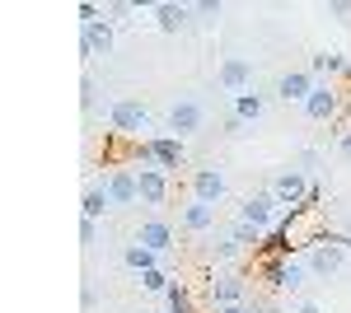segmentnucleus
Returning a JSON list of instances; mask_svg holds the SVG:
<instances>
[{
  "label": "nucleus",
  "mask_w": 351,
  "mask_h": 313,
  "mask_svg": "<svg viewBox=\"0 0 351 313\" xmlns=\"http://www.w3.org/2000/svg\"><path fill=\"white\" fill-rule=\"evenodd\" d=\"M136 164L141 168H160V173L173 178L188 164V150H183L178 136H145V140H136Z\"/></svg>",
  "instance_id": "nucleus-1"
},
{
  "label": "nucleus",
  "mask_w": 351,
  "mask_h": 313,
  "mask_svg": "<svg viewBox=\"0 0 351 313\" xmlns=\"http://www.w3.org/2000/svg\"><path fill=\"white\" fill-rule=\"evenodd\" d=\"M267 192L276 197V206L286 210V215H295V210H309V201H314V178H304L295 168H281L267 183Z\"/></svg>",
  "instance_id": "nucleus-2"
},
{
  "label": "nucleus",
  "mask_w": 351,
  "mask_h": 313,
  "mask_svg": "<svg viewBox=\"0 0 351 313\" xmlns=\"http://www.w3.org/2000/svg\"><path fill=\"white\" fill-rule=\"evenodd\" d=\"M304 117H309V122H324V127L328 122H342V117H347V94H342L332 79H319L314 94L304 99Z\"/></svg>",
  "instance_id": "nucleus-3"
},
{
  "label": "nucleus",
  "mask_w": 351,
  "mask_h": 313,
  "mask_svg": "<svg viewBox=\"0 0 351 313\" xmlns=\"http://www.w3.org/2000/svg\"><path fill=\"white\" fill-rule=\"evenodd\" d=\"M239 220H243V225H253V229H263V234H271V229L286 220V210L276 206V197L263 187V192H253V197H243V201H239Z\"/></svg>",
  "instance_id": "nucleus-4"
},
{
  "label": "nucleus",
  "mask_w": 351,
  "mask_h": 313,
  "mask_svg": "<svg viewBox=\"0 0 351 313\" xmlns=\"http://www.w3.org/2000/svg\"><path fill=\"white\" fill-rule=\"evenodd\" d=\"M304 258V266H309V276L314 281H332V276H342L347 271V248H337V243H328V238H319L309 253H300Z\"/></svg>",
  "instance_id": "nucleus-5"
},
{
  "label": "nucleus",
  "mask_w": 351,
  "mask_h": 313,
  "mask_svg": "<svg viewBox=\"0 0 351 313\" xmlns=\"http://www.w3.org/2000/svg\"><path fill=\"white\" fill-rule=\"evenodd\" d=\"M104 112H108V127L117 136H141V131L150 127V112H145V103H136V99H112Z\"/></svg>",
  "instance_id": "nucleus-6"
},
{
  "label": "nucleus",
  "mask_w": 351,
  "mask_h": 313,
  "mask_svg": "<svg viewBox=\"0 0 351 313\" xmlns=\"http://www.w3.org/2000/svg\"><path fill=\"white\" fill-rule=\"evenodd\" d=\"M243 281H248V276H239V271L211 276V286H206L211 309H234V304H248V286H243Z\"/></svg>",
  "instance_id": "nucleus-7"
},
{
  "label": "nucleus",
  "mask_w": 351,
  "mask_h": 313,
  "mask_svg": "<svg viewBox=\"0 0 351 313\" xmlns=\"http://www.w3.org/2000/svg\"><path fill=\"white\" fill-rule=\"evenodd\" d=\"M202 122H206V108L197 103V99H178V103L169 108V131H173L178 140L197 136V131H202Z\"/></svg>",
  "instance_id": "nucleus-8"
},
{
  "label": "nucleus",
  "mask_w": 351,
  "mask_h": 313,
  "mask_svg": "<svg viewBox=\"0 0 351 313\" xmlns=\"http://www.w3.org/2000/svg\"><path fill=\"white\" fill-rule=\"evenodd\" d=\"M112 52V19L99 24H80V61H99Z\"/></svg>",
  "instance_id": "nucleus-9"
},
{
  "label": "nucleus",
  "mask_w": 351,
  "mask_h": 313,
  "mask_svg": "<svg viewBox=\"0 0 351 313\" xmlns=\"http://www.w3.org/2000/svg\"><path fill=\"white\" fill-rule=\"evenodd\" d=\"M136 187H141L145 206H169V197H173V178L160 168H136Z\"/></svg>",
  "instance_id": "nucleus-10"
},
{
  "label": "nucleus",
  "mask_w": 351,
  "mask_h": 313,
  "mask_svg": "<svg viewBox=\"0 0 351 313\" xmlns=\"http://www.w3.org/2000/svg\"><path fill=\"white\" fill-rule=\"evenodd\" d=\"M192 197H197V201H206V206L225 201V173H220L216 164H206V168H192Z\"/></svg>",
  "instance_id": "nucleus-11"
},
{
  "label": "nucleus",
  "mask_w": 351,
  "mask_h": 313,
  "mask_svg": "<svg viewBox=\"0 0 351 313\" xmlns=\"http://www.w3.org/2000/svg\"><path fill=\"white\" fill-rule=\"evenodd\" d=\"M104 183H108L112 206H136V201H141V187H136V168H108V173H104Z\"/></svg>",
  "instance_id": "nucleus-12"
},
{
  "label": "nucleus",
  "mask_w": 351,
  "mask_h": 313,
  "mask_svg": "<svg viewBox=\"0 0 351 313\" xmlns=\"http://www.w3.org/2000/svg\"><path fill=\"white\" fill-rule=\"evenodd\" d=\"M314 84H319V79L309 75V71H286V75L276 79V99H281V103H300V108H304V99L314 94Z\"/></svg>",
  "instance_id": "nucleus-13"
},
{
  "label": "nucleus",
  "mask_w": 351,
  "mask_h": 313,
  "mask_svg": "<svg viewBox=\"0 0 351 313\" xmlns=\"http://www.w3.org/2000/svg\"><path fill=\"white\" fill-rule=\"evenodd\" d=\"M216 79H220V89H230V94H248L253 89V66L243 56H230V61H220Z\"/></svg>",
  "instance_id": "nucleus-14"
},
{
  "label": "nucleus",
  "mask_w": 351,
  "mask_h": 313,
  "mask_svg": "<svg viewBox=\"0 0 351 313\" xmlns=\"http://www.w3.org/2000/svg\"><path fill=\"white\" fill-rule=\"evenodd\" d=\"M150 14H155V28H160V33H183V28L192 24V5H173V0L150 5Z\"/></svg>",
  "instance_id": "nucleus-15"
},
{
  "label": "nucleus",
  "mask_w": 351,
  "mask_h": 313,
  "mask_svg": "<svg viewBox=\"0 0 351 313\" xmlns=\"http://www.w3.org/2000/svg\"><path fill=\"white\" fill-rule=\"evenodd\" d=\"M136 243L150 248V253H169V248H173V225H169V220H145V225L136 229Z\"/></svg>",
  "instance_id": "nucleus-16"
},
{
  "label": "nucleus",
  "mask_w": 351,
  "mask_h": 313,
  "mask_svg": "<svg viewBox=\"0 0 351 313\" xmlns=\"http://www.w3.org/2000/svg\"><path fill=\"white\" fill-rule=\"evenodd\" d=\"M104 210H112V197H108V183L94 178L84 187V201H80V220H104Z\"/></svg>",
  "instance_id": "nucleus-17"
},
{
  "label": "nucleus",
  "mask_w": 351,
  "mask_h": 313,
  "mask_svg": "<svg viewBox=\"0 0 351 313\" xmlns=\"http://www.w3.org/2000/svg\"><path fill=\"white\" fill-rule=\"evenodd\" d=\"M309 75H314V79H337V75H342V79H351V66H347V56H342V52H319V56H314V61H309Z\"/></svg>",
  "instance_id": "nucleus-18"
},
{
  "label": "nucleus",
  "mask_w": 351,
  "mask_h": 313,
  "mask_svg": "<svg viewBox=\"0 0 351 313\" xmlns=\"http://www.w3.org/2000/svg\"><path fill=\"white\" fill-rule=\"evenodd\" d=\"M211 225H216V206H206V201L192 197L188 206H183V229H188V234H206Z\"/></svg>",
  "instance_id": "nucleus-19"
},
{
  "label": "nucleus",
  "mask_w": 351,
  "mask_h": 313,
  "mask_svg": "<svg viewBox=\"0 0 351 313\" xmlns=\"http://www.w3.org/2000/svg\"><path fill=\"white\" fill-rule=\"evenodd\" d=\"M258 276L271 295H286V258H258Z\"/></svg>",
  "instance_id": "nucleus-20"
},
{
  "label": "nucleus",
  "mask_w": 351,
  "mask_h": 313,
  "mask_svg": "<svg viewBox=\"0 0 351 313\" xmlns=\"http://www.w3.org/2000/svg\"><path fill=\"white\" fill-rule=\"evenodd\" d=\"M122 262H127V266H132L136 276H145V271H155V266H160V253H150V248H141V243H127V248H122Z\"/></svg>",
  "instance_id": "nucleus-21"
},
{
  "label": "nucleus",
  "mask_w": 351,
  "mask_h": 313,
  "mask_svg": "<svg viewBox=\"0 0 351 313\" xmlns=\"http://www.w3.org/2000/svg\"><path fill=\"white\" fill-rule=\"evenodd\" d=\"M263 108H267V99H263L258 89H248V94H234V117H243L248 127L263 117Z\"/></svg>",
  "instance_id": "nucleus-22"
},
{
  "label": "nucleus",
  "mask_w": 351,
  "mask_h": 313,
  "mask_svg": "<svg viewBox=\"0 0 351 313\" xmlns=\"http://www.w3.org/2000/svg\"><path fill=\"white\" fill-rule=\"evenodd\" d=\"M230 238H234V243H239L243 253H253V258H258V253H263V229H253V225H243V220H234V225H230Z\"/></svg>",
  "instance_id": "nucleus-23"
},
{
  "label": "nucleus",
  "mask_w": 351,
  "mask_h": 313,
  "mask_svg": "<svg viewBox=\"0 0 351 313\" xmlns=\"http://www.w3.org/2000/svg\"><path fill=\"white\" fill-rule=\"evenodd\" d=\"M164 299H169V313H197V299H192V290L183 281H173L164 290Z\"/></svg>",
  "instance_id": "nucleus-24"
},
{
  "label": "nucleus",
  "mask_w": 351,
  "mask_h": 313,
  "mask_svg": "<svg viewBox=\"0 0 351 313\" xmlns=\"http://www.w3.org/2000/svg\"><path fill=\"white\" fill-rule=\"evenodd\" d=\"M220 14H225V5H220V0H197V5H192V19H197V24H206V28H216Z\"/></svg>",
  "instance_id": "nucleus-25"
},
{
  "label": "nucleus",
  "mask_w": 351,
  "mask_h": 313,
  "mask_svg": "<svg viewBox=\"0 0 351 313\" xmlns=\"http://www.w3.org/2000/svg\"><path fill=\"white\" fill-rule=\"evenodd\" d=\"M80 103H84V112H89V117L99 112V79H94V75L80 79Z\"/></svg>",
  "instance_id": "nucleus-26"
},
{
  "label": "nucleus",
  "mask_w": 351,
  "mask_h": 313,
  "mask_svg": "<svg viewBox=\"0 0 351 313\" xmlns=\"http://www.w3.org/2000/svg\"><path fill=\"white\" fill-rule=\"evenodd\" d=\"M211 253H216V262H234V258L243 253V248L234 243V238H230V229H225V234H220L216 243H211Z\"/></svg>",
  "instance_id": "nucleus-27"
},
{
  "label": "nucleus",
  "mask_w": 351,
  "mask_h": 313,
  "mask_svg": "<svg viewBox=\"0 0 351 313\" xmlns=\"http://www.w3.org/2000/svg\"><path fill=\"white\" fill-rule=\"evenodd\" d=\"M169 286H173V281H169V271H164V266H155V271H145V276H141V290H150V295H164Z\"/></svg>",
  "instance_id": "nucleus-28"
},
{
  "label": "nucleus",
  "mask_w": 351,
  "mask_h": 313,
  "mask_svg": "<svg viewBox=\"0 0 351 313\" xmlns=\"http://www.w3.org/2000/svg\"><path fill=\"white\" fill-rule=\"evenodd\" d=\"M319 164H324V155H319V150H300V155L291 159V168H295V173H304V178H309V168H319Z\"/></svg>",
  "instance_id": "nucleus-29"
},
{
  "label": "nucleus",
  "mask_w": 351,
  "mask_h": 313,
  "mask_svg": "<svg viewBox=\"0 0 351 313\" xmlns=\"http://www.w3.org/2000/svg\"><path fill=\"white\" fill-rule=\"evenodd\" d=\"M104 14H108L112 24H122L127 14H141V5H132V0H112V5H104Z\"/></svg>",
  "instance_id": "nucleus-30"
},
{
  "label": "nucleus",
  "mask_w": 351,
  "mask_h": 313,
  "mask_svg": "<svg viewBox=\"0 0 351 313\" xmlns=\"http://www.w3.org/2000/svg\"><path fill=\"white\" fill-rule=\"evenodd\" d=\"M324 14H328V19H351V0H328Z\"/></svg>",
  "instance_id": "nucleus-31"
},
{
  "label": "nucleus",
  "mask_w": 351,
  "mask_h": 313,
  "mask_svg": "<svg viewBox=\"0 0 351 313\" xmlns=\"http://www.w3.org/2000/svg\"><path fill=\"white\" fill-rule=\"evenodd\" d=\"M337 159H342V164H351V127L337 131Z\"/></svg>",
  "instance_id": "nucleus-32"
},
{
  "label": "nucleus",
  "mask_w": 351,
  "mask_h": 313,
  "mask_svg": "<svg viewBox=\"0 0 351 313\" xmlns=\"http://www.w3.org/2000/svg\"><path fill=\"white\" fill-rule=\"evenodd\" d=\"M80 243H84V248L99 243V220H80Z\"/></svg>",
  "instance_id": "nucleus-33"
},
{
  "label": "nucleus",
  "mask_w": 351,
  "mask_h": 313,
  "mask_svg": "<svg viewBox=\"0 0 351 313\" xmlns=\"http://www.w3.org/2000/svg\"><path fill=\"white\" fill-rule=\"evenodd\" d=\"M220 131H225V136H243V131H248V122H243V117H234V112H230V117H225V122H220Z\"/></svg>",
  "instance_id": "nucleus-34"
},
{
  "label": "nucleus",
  "mask_w": 351,
  "mask_h": 313,
  "mask_svg": "<svg viewBox=\"0 0 351 313\" xmlns=\"http://www.w3.org/2000/svg\"><path fill=\"white\" fill-rule=\"evenodd\" d=\"M216 313H271V309H263V304H234V309H216Z\"/></svg>",
  "instance_id": "nucleus-35"
},
{
  "label": "nucleus",
  "mask_w": 351,
  "mask_h": 313,
  "mask_svg": "<svg viewBox=\"0 0 351 313\" xmlns=\"http://www.w3.org/2000/svg\"><path fill=\"white\" fill-rule=\"evenodd\" d=\"M80 304H84V309H94V304H99V295H94V286H84V290H80Z\"/></svg>",
  "instance_id": "nucleus-36"
},
{
  "label": "nucleus",
  "mask_w": 351,
  "mask_h": 313,
  "mask_svg": "<svg viewBox=\"0 0 351 313\" xmlns=\"http://www.w3.org/2000/svg\"><path fill=\"white\" fill-rule=\"evenodd\" d=\"M295 313H324V309H319V304H300Z\"/></svg>",
  "instance_id": "nucleus-37"
},
{
  "label": "nucleus",
  "mask_w": 351,
  "mask_h": 313,
  "mask_svg": "<svg viewBox=\"0 0 351 313\" xmlns=\"http://www.w3.org/2000/svg\"><path fill=\"white\" fill-rule=\"evenodd\" d=\"M347 117H351V94H347Z\"/></svg>",
  "instance_id": "nucleus-38"
},
{
  "label": "nucleus",
  "mask_w": 351,
  "mask_h": 313,
  "mask_svg": "<svg viewBox=\"0 0 351 313\" xmlns=\"http://www.w3.org/2000/svg\"><path fill=\"white\" fill-rule=\"evenodd\" d=\"M141 313H145V309H141Z\"/></svg>",
  "instance_id": "nucleus-39"
}]
</instances>
